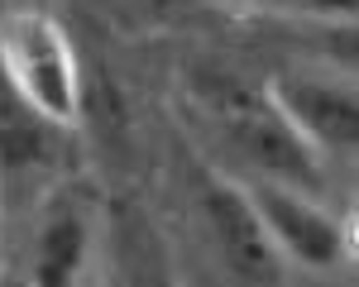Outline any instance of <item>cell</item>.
<instances>
[{
  "label": "cell",
  "mask_w": 359,
  "mask_h": 287,
  "mask_svg": "<svg viewBox=\"0 0 359 287\" xmlns=\"http://www.w3.org/2000/svg\"><path fill=\"white\" fill-rule=\"evenodd\" d=\"M187 106L245 168V177H287L302 187H321L326 163L292 134L264 86L245 82L230 67H196L187 77Z\"/></svg>",
  "instance_id": "6da1fadb"
},
{
  "label": "cell",
  "mask_w": 359,
  "mask_h": 287,
  "mask_svg": "<svg viewBox=\"0 0 359 287\" xmlns=\"http://www.w3.org/2000/svg\"><path fill=\"white\" fill-rule=\"evenodd\" d=\"M245 197L269 234L273 254L287 273H321L335 278L355 258V230L331 201L316 197V187L287 182V177H240Z\"/></svg>",
  "instance_id": "7a4b0ae2"
},
{
  "label": "cell",
  "mask_w": 359,
  "mask_h": 287,
  "mask_svg": "<svg viewBox=\"0 0 359 287\" xmlns=\"http://www.w3.org/2000/svg\"><path fill=\"white\" fill-rule=\"evenodd\" d=\"M0 77L25 96L34 111L53 125H77L82 115V62L72 48V34L53 10H10L0 15Z\"/></svg>",
  "instance_id": "3957f363"
},
{
  "label": "cell",
  "mask_w": 359,
  "mask_h": 287,
  "mask_svg": "<svg viewBox=\"0 0 359 287\" xmlns=\"http://www.w3.org/2000/svg\"><path fill=\"white\" fill-rule=\"evenodd\" d=\"M269 101L278 106V115L292 125V134L321 158H350L359 144V96L355 82L326 72V67H283L269 82Z\"/></svg>",
  "instance_id": "277c9868"
},
{
  "label": "cell",
  "mask_w": 359,
  "mask_h": 287,
  "mask_svg": "<svg viewBox=\"0 0 359 287\" xmlns=\"http://www.w3.org/2000/svg\"><path fill=\"white\" fill-rule=\"evenodd\" d=\"M196 220H201L211 254L221 258V268L230 278H240V283H283L287 278V263L273 254L240 177L206 172L196 187Z\"/></svg>",
  "instance_id": "5b68a950"
},
{
  "label": "cell",
  "mask_w": 359,
  "mask_h": 287,
  "mask_svg": "<svg viewBox=\"0 0 359 287\" xmlns=\"http://www.w3.org/2000/svg\"><path fill=\"white\" fill-rule=\"evenodd\" d=\"M101 234V197L82 177L57 182L48 197L39 201L34 216V249H29V278L34 283H82L91 273Z\"/></svg>",
  "instance_id": "8992f818"
},
{
  "label": "cell",
  "mask_w": 359,
  "mask_h": 287,
  "mask_svg": "<svg viewBox=\"0 0 359 287\" xmlns=\"http://www.w3.org/2000/svg\"><path fill=\"white\" fill-rule=\"evenodd\" d=\"M67 125H53L43 111H34L15 86L0 77V172L48 168L62 158Z\"/></svg>",
  "instance_id": "52a82bcc"
},
{
  "label": "cell",
  "mask_w": 359,
  "mask_h": 287,
  "mask_svg": "<svg viewBox=\"0 0 359 287\" xmlns=\"http://www.w3.org/2000/svg\"><path fill=\"white\" fill-rule=\"evenodd\" d=\"M235 10L273 15V20H321V24H350L359 0H225Z\"/></svg>",
  "instance_id": "ba28073f"
}]
</instances>
